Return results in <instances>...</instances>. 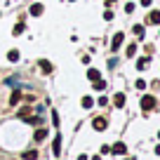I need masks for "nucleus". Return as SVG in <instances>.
<instances>
[{
    "mask_svg": "<svg viewBox=\"0 0 160 160\" xmlns=\"http://www.w3.org/2000/svg\"><path fill=\"white\" fill-rule=\"evenodd\" d=\"M52 125L59 127V113H57V111H52Z\"/></svg>",
    "mask_w": 160,
    "mask_h": 160,
    "instance_id": "nucleus-23",
    "label": "nucleus"
},
{
    "mask_svg": "<svg viewBox=\"0 0 160 160\" xmlns=\"http://www.w3.org/2000/svg\"><path fill=\"white\" fill-rule=\"evenodd\" d=\"M24 122L26 125H33V127H40L42 125V118L40 115H28V118H24Z\"/></svg>",
    "mask_w": 160,
    "mask_h": 160,
    "instance_id": "nucleus-6",
    "label": "nucleus"
},
{
    "mask_svg": "<svg viewBox=\"0 0 160 160\" xmlns=\"http://www.w3.org/2000/svg\"><path fill=\"white\" fill-rule=\"evenodd\" d=\"M5 82H7V85H10V87H17V78H7Z\"/></svg>",
    "mask_w": 160,
    "mask_h": 160,
    "instance_id": "nucleus-27",
    "label": "nucleus"
},
{
    "mask_svg": "<svg viewBox=\"0 0 160 160\" xmlns=\"http://www.w3.org/2000/svg\"><path fill=\"white\" fill-rule=\"evenodd\" d=\"M134 85H137V90H146V80H137Z\"/></svg>",
    "mask_w": 160,
    "mask_h": 160,
    "instance_id": "nucleus-24",
    "label": "nucleus"
},
{
    "mask_svg": "<svg viewBox=\"0 0 160 160\" xmlns=\"http://www.w3.org/2000/svg\"><path fill=\"white\" fill-rule=\"evenodd\" d=\"M59 151H61V134H57L54 139H52V153L59 155Z\"/></svg>",
    "mask_w": 160,
    "mask_h": 160,
    "instance_id": "nucleus-8",
    "label": "nucleus"
},
{
    "mask_svg": "<svg viewBox=\"0 0 160 160\" xmlns=\"http://www.w3.org/2000/svg\"><path fill=\"white\" fill-rule=\"evenodd\" d=\"M125 12H127V14H132V12H134V2H127V5H125Z\"/></svg>",
    "mask_w": 160,
    "mask_h": 160,
    "instance_id": "nucleus-25",
    "label": "nucleus"
},
{
    "mask_svg": "<svg viewBox=\"0 0 160 160\" xmlns=\"http://www.w3.org/2000/svg\"><path fill=\"white\" fill-rule=\"evenodd\" d=\"M111 153H115V155H125V153H127L125 141H115V144L111 146Z\"/></svg>",
    "mask_w": 160,
    "mask_h": 160,
    "instance_id": "nucleus-3",
    "label": "nucleus"
},
{
    "mask_svg": "<svg viewBox=\"0 0 160 160\" xmlns=\"http://www.w3.org/2000/svg\"><path fill=\"white\" fill-rule=\"evenodd\" d=\"M146 68H148V57H141L137 61V71H146Z\"/></svg>",
    "mask_w": 160,
    "mask_h": 160,
    "instance_id": "nucleus-15",
    "label": "nucleus"
},
{
    "mask_svg": "<svg viewBox=\"0 0 160 160\" xmlns=\"http://www.w3.org/2000/svg\"><path fill=\"white\" fill-rule=\"evenodd\" d=\"M158 139H160V132H158Z\"/></svg>",
    "mask_w": 160,
    "mask_h": 160,
    "instance_id": "nucleus-34",
    "label": "nucleus"
},
{
    "mask_svg": "<svg viewBox=\"0 0 160 160\" xmlns=\"http://www.w3.org/2000/svg\"><path fill=\"white\" fill-rule=\"evenodd\" d=\"M106 2H115V0H106Z\"/></svg>",
    "mask_w": 160,
    "mask_h": 160,
    "instance_id": "nucleus-32",
    "label": "nucleus"
},
{
    "mask_svg": "<svg viewBox=\"0 0 160 160\" xmlns=\"http://www.w3.org/2000/svg\"><path fill=\"white\" fill-rule=\"evenodd\" d=\"M19 101H21V92L14 87V92H12V97H10V106H17Z\"/></svg>",
    "mask_w": 160,
    "mask_h": 160,
    "instance_id": "nucleus-11",
    "label": "nucleus"
},
{
    "mask_svg": "<svg viewBox=\"0 0 160 160\" xmlns=\"http://www.w3.org/2000/svg\"><path fill=\"white\" fill-rule=\"evenodd\" d=\"M137 54V45H127V50H125V57H134Z\"/></svg>",
    "mask_w": 160,
    "mask_h": 160,
    "instance_id": "nucleus-21",
    "label": "nucleus"
},
{
    "mask_svg": "<svg viewBox=\"0 0 160 160\" xmlns=\"http://www.w3.org/2000/svg\"><path fill=\"white\" fill-rule=\"evenodd\" d=\"M97 104H99V106H106V104H108V99H106V97H99V99H97Z\"/></svg>",
    "mask_w": 160,
    "mask_h": 160,
    "instance_id": "nucleus-28",
    "label": "nucleus"
},
{
    "mask_svg": "<svg viewBox=\"0 0 160 160\" xmlns=\"http://www.w3.org/2000/svg\"><path fill=\"white\" fill-rule=\"evenodd\" d=\"M125 104H127V97H125V92H118V94L113 97V106H115V108H122Z\"/></svg>",
    "mask_w": 160,
    "mask_h": 160,
    "instance_id": "nucleus-4",
    "label": "nucleus"
},
{
    "mask_svg": "<svg viewBox=\"0 0 160 160\" xmlns=\"http://www.w3.org/2000/svg\"><path fill=\"white\" fill-rule=\"evenodd\" d=\"M104 19L111 21V19H113V12H111V10H104Z\"/></svg>",
    "mask_w": 160,
    "mask_h": 160,
    "instance_id": "nucleus-26",
    "label": "nucleus"
},
{
    "mask_svg": "<svg viewBox=\"0 0 160 160\" xmlns=\"http://www.w3.org/2000/svg\"><path fill=\"white\" fill-rule=\"evenodd\" d=\"M127 160H134V158H127Z\"/></svg>",
    "mask_w": 160,
    "mask_h": 160,
    "instance_id": "nucleus-33",
    "label": "nucleus"
},
{
    "mask_svg": "<svg viewBox=\"0 0 160 160\" xmlns=\"http://www.w3.org/2000/svg\"><path fill=\"white\" fill-rule=\"evenodd\" d=\"M78 160H87V153H80V155H78Z\"/></svg>",
    "mask_w": 160,
    "mask_h": 160,
    "instance_id": "nucleus-30",
    "label": "nucleus"
},
{
    "mask_svg": "<svg viewBox=\"0 0 160 160\" xmlns=\"http://www.w3.org/2000/svg\"><path fill=\"white\" fill-rule=\"evenodd\" d=\"M71 2H75V0H71Z\"/></svg>",
    "mask_w": 160,
    "mask_h": 160,
    "instance_id": "nucleus-35",
    "label": "nucleus"
},
{
    "mask_svg": "<svg viewBox=\"0 0 160 160\" xmlns=\"http://www.w3.org/2000/svg\"><path fill=\"white\" fill-rule=\"evenodd\" d=\"M28 12H31V14H33V17H40V14H42V5H40V2H33Z\"/></svg>",
    "mask_w": 160,
    "mask_h": 160,
    "instance_id": "nucleus-13",
    "label": "nucleus"
},
{
    "mask_svg": "<svg viewBox=\"0 0 160 160\" xmlns=\"http://www.w3.org/2000/svg\"><path fill=\"white\" fill-rule=\"evenodd\" d=\"M35 158H38V151H35V148L24 151V153H21V160H35Z\"/></svg>",
    "mask_w": 160,
    "mask_h": 160,
    "instance_id": "nucleus-10",
    "label": "nucleus"
},
{
    "mask_svg": "<svg viewBox=\"0 0 160 160\" xmlns=\"http://www.w3.org/2000/svg\"><path fill=\"white\" fill-rule=\"evenodd\" d=\"M155 106H158V99L151 94H144L141 97V111H153Z\"/></svg>",
    "mask_w": 160,
    "mask_h": 160,
    "instance_id": "nucleus-1",
    "label": "nucleus"
},
{
    "mask_svg": "<svg viewBox=\"0 0 160 160\" xmlns=\"http://www.w3.org/2000/svg\"><path fill=\"white\" fill-rule=\"evenodd\" d=\"M122 42H125V33H115L113 35V40H111V50H120V45H122Z\"/></svg>",
    "mask_w": 160,
    "mask_h": 160,
    "instance_id": "nucleus-2",
    "label": "nucleus"
},
{
    "mask_svg": "<svg viewBox=\"0 0 160 160\" xmlns=\"http://www.w3.org/2000/svg\"><path fill=\"white\" fill-rule=\"evenodd\" d=\"M148 21H151V24H160V10H153V12H151V14H148Z\"/></svg>",
    "mask_w": 160,
    "mask_h": 160,
    "instance_id": "nucleus-17",
    "label": "nucleus"
},
{
    "mask_svg": "<svg viewBox=\"0 0 160 160\" xmlns=\"http://www.w3.org/2000/svg\"><path fill=\"white\" fill-rule=\"evenodd\" d=\"M155 155H160V144H158V146H155Z\"/></svg>",
    "mask_w": 160,
    "mask_h": 160,
    "instance_id": "nucleus-31",
    "label": "nucleus"
},
{
    "mask_svg": "<svg viewBox=\"0 0 160 160\" xmlns=\"http://www.w3.org/2000/svg\"><path fill=\"white\" fill-rule=\"evenodd\" d=\"M141 5H144V7H151V0H141Z\"/></svg>",
    "mask_w": 160,
    "mask_h": 160,
    "instance_id": "nucleus-29",
    "label": "nucleus"
},
{
    "mask_svg": "<svg viewBox=\"0 0 160 160\" xmlns=\"http://www.w3.org/2000/svg\"><path fill=\"white\" fill-rule=\"evenodd\" d=\"M87 78H90L92 82H94L97 78H101V73H99V71H97V68H87Z\"/></svg>",
    "mask_w": 160,
    "mask_h": 160,
    "instance_id": "nucleus-18",
    "label": "nucleus"
},
{
    "mask_svg": "<svg viewBox=\"0 0 160 160\" xmlns=\"http://www.w3.org/2000/svg\"><path fill=\"white\" fill-rule=\"evenodd\" d=\"M132 31H134V33L139 35V38L144 35V26H141V24H134V28H132Z\"/></svg>",
    "mask_w": 160,
    "mask_h": 160,
    "instance_id": "nucleus-22",
    "label": "nucleus"
},
{
    "mask_svg": "<svg viewBox=\"0 0 160 160\" xmlns=\"http://www.w3.org/2000/svg\"><path fill=\"white\" fill-rule=\"evenodd\" d=\"M38 64H40V71H42V73H52V71H54V66H52L47 59H40Z\"/></svg>",
    "mask_w": 160,
    "mask_h": 160,
    "instance_id": "nucleus-9",
    "label": "nucleus"
},
{
    "mask_svg": "<svg viewBox=\"0 0 160 160\" xmlns=\"http://www.w3.org/2000/svg\"><path fill=\"white\" fill-rule=\"evenodd\" d=\"M24 31H26V24H24V21H19V24H17L14 28H12V35H21Z\"/></svg>",
    "mask_w": 160,
    "mask_h": 160,
    "instance_id": "nucleus-16",
    "label": "nucleus"
},
{
    "mask_svg": "<svg viewBox=\"0 0 160 160\" xmlns=\"http://www.w3.org/2000/svg\"><path fill=\"white\" fill-rule=\"evenodd\" d=\"M94 90H99V92H104V90H106V80H101V78H97V80H94Z\"/></svg>",
    "mask_w": 160,
    "mask_h": 160,
    "instance_id": "nucleus-19",
    "label": "nucleus"
},
{
    "mask_svg": "<svg viewBox=\"0 0 160 160\" xmlns=\"http://www.w3.org/2000/svg\"><path fill=\"white\" fill-rule=\"evenodd\" d=\"M33 139L38 141V144H40V141H45V139H47V130H45V127H38V130H35V134H33Z\"/></svg>",
    "mask_w": 160,
    "mask_h": 160,
    "instance_id": "nucleus-7",
    "label": "nucleus"
},
{
    "mask_svg": "<svg viewBox=\"0 0 160 160\" xmlns=\"http://www.w3.org/2000/svg\"><path fill=\"white\" fill-rule=\"evenodd\" d=\"M106 125H108V122H106V118H101V115H99V118H94V122H92V127H94L97 132H104Z\"/></svg>",
    "mask_w": 160,
    "mask_h": 160,
    "instance_id": "nucleus-5",
    "label": "nucleus"
},
{
    "mask_svg": "<svg viewBox=\"0 0 160 160\" xmlns=\"http://www.w3.org/2000/svg\"><path fill=\"white\" fill-rule=\"evenodd\" d=\"M17 115H19V120H24V118H28V115H31V104H26V106H21V108H19V113H17Z\"/></svg>",
    "mask_w": 160,
    "mask_h": 160,
    "instance_id": "nucleus-12",
    "label": "nucleus"
},
{
    "mask_svg": "<svg viewBox=\"0 0 160 160\" xmlns=\"http://www.w3.org/2000/svg\"><path fill=\"white\" fill-rule=\"evenodd\" d=\"M7 59L10 61H19V50H10L7 52Z\"/></svg>",
    "mask_w": 160,
    "mask_h": 160,
    "instance_id": "nucleus-20",
    "label": "nucleus"
},
{
    "mask_svg": "<svg viewBox=\"0 0 160 160\" xmlns=\"http://www.w3.org/2000/svg\"><path fill=\"white\" fill-rule=\"evenodd\" d=\"M80 106H82V108H92V106H94V99H92V97H82V99H80Z\"/></svg>",
    "mask_w": 160,
    "mask_h": 160,
    "instance_id": "nucleus-14",
    "label": "nucleus"
}]
</instances>
